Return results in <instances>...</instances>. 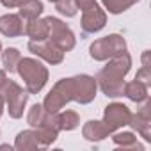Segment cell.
Masks as SVG:
<instances>
[{
	"label": "cell",
	"instance_id": "cell-1",
	"mask_svg": "<svg viewBox=\"0 0 151 151\" xmlns=\"http://www.w3.org/2000/svg\"><path fill=\"white\" fill-rule=\"evenodd\" d=\"M105 62L107 64L100 69L96 77V84L107 98H119L123 96L124 78L132 69V55L126 50L110 57Z\"/></svg>",
	"mask_w": 151,
	"mask_h": 151
},
{
	"label": "cell",
	"instance_id": "cell-2",
	"mask_svg": "<svg viewBox=\"0 0 151 151\" xmlns=\"http://www.w3.org/2000/svg\"><path fill=\"white\" fill-rule=\"evenodd\" d=\"M16 73L22 77L29 94L41 93L48 82V75H50L48 68L34 57H22L18 66H16Z\"/></svg>",
	"mask_w": 151,
	"mask_h": 151
},
{
	"label": "cell",
	"instance_id": "cell-3",
	"mask_svg": "<svg viewBox=\"0 0 151 151\" xmlns=\"http://www.w3.org/2000/svg\"><path fill=\"white\" fill-rule=\"evenodd\" d=\"M0 96L4 98L6 109H7V112L13 119L23 117V112H25V107H27V101H29V96H30L27 89L18 86L14 80L7 78L6 86L0 91Z\"/></svg>",
	"mask_w": 151,
	"mask_h": 151
},
{
	"label": "cell",
	"instance_id": "cell-4",
	"mask_svg": "<svg viewBox=\"0 0 151 151\" xmlns=\"http://www.w3.org/2000/svg\"><path fill=\"white\" fill-rule=\"evenodd\" d=\"M121 52H126V41L119 34H109L105 37H100L94 43H91V46H89L91 59H94L98 62H105Z\"/></svg>",
	"mask_w": 151,
	"mask_h": 151
},
{
	"label": "cell",
	"instance_id": "cell-5",
	"mask_svg": "<svg viewBox=\"0 0 151 151\" xmlns=\"http://www.w3.org/2000/svg\"><path fill=\"white\" fill-rule=\"evenodd\" d=\"M73 98H75L73 77L71 78H60L59 82H55L52 91L46 94V98L43 101V107H45L46 112H59L69 101H73Z\"/></svg>",
	"mask_w": 151,
	"mask_h": 151
},
{
	"label": "cell",
	"instance_id": "cell-6",
	"mask_svg": "<svg viewBox=\"0 0 151 151\" xmlns=\"http://www.w3.org/2000/svg\"><path fill=\"white\" fill-rule=\"evenodd\" d=\"M46 23H48V41H52L55 46H59L64 53L66 52H71L77 45V37H75L73 30L59 18L55 16H46L45 18Z\"/></svg>",
	"mask_w": 151,
	"mask_h": 151
},
{
	"label": "cell",
	"instance_id": "cell-7",
	"mask_svg": "<svg viewBox=\"0 0 151 151\" xmlns=\"http://www.w3.org/2000/svg\"><path fill=\"white\" fill-rule=\"evenodd\" d=\"M130 117H132V110L124 105V103H119V101H114V103H109L103 110V123L107 124V128L114 133L117 132L119 128L123 126H128L130 123Z\"/></svg>",
	"mask_w": 151,
	"mask_h": 151
},
{
	"label": "cell",
	"instance_id": "cell-8",
	"mask_svg": "<svg viewBox=\"0 0 151 151\" xmlns=\"http://www.w3.org/2000/svg\"><path fill=\"white\" fill-rule=\"evenodd\" d=\"M73 87H75V98L73 101H77L80 105H89L91 101H94L96 93H98V84L96 78L91 75H77L73 77Z\"/></svg>",
	"mask_w": 151,
	"mask_h": 151
},
{
	"label": "cell",
	"instance_id": "cell-9",
	"mask_svg": "<svg viewBox=\"0 0 151 151\" xmlns=\"http://www.w3.org/2000/svg\"><path fill=\"white\" fill-rule=\"evenodd\" d=\"M27 48H29V52L32 55L43 59L45 62H48L52 66H57V64H60L64 60V52L59 46H55L52 41H48V39H43V41H29Z\"/></svg>",
	"mask_w": 151,
	"mask_h": 151
},
{
	"label": "cell",
	"instance_id": "cell-10",
	"mask_svg": "<svg viewBox=\"0 0 151 151\" xmlns=\"http://www.w3.org/2000/svg\"><path fill=\"white\" fill-rule=\"evenodd\" d=\"M105 25H107V13H105V9L100 7L98 2L94 6H91V7H87V9L82 11L80 27H82V30L86 34H96Z\"/></svg>",
	"mask_w": 151,
	"mask_h": 151
},
{
	"label": "cell",
	"instance_id": "cell-11",
	"mask_svg": "<svg viewBox=\"0 0 151 151\" xmlns=\"http://www.w3.org/2000/svg\"><path fill=\"white\" fill-rule=\"evenodd\" d=\"M128 126H132L146 142H151V100L149 98L135 114H132Z\"/></svg>",
	"mask_w": 151,
	"mask_h": 151
},
{
	"label": "cell",
	"instance_id": "cell-12",
	"mask_svg": "<svg viewBox=\"0 0 151 151\" xmlns=\"http://www.w3.org/2000/svg\"><path fill=\"white\" fill-rule=\"evenodd\" d=\"M0 34L6 37H20L25 34V20L20 14H4L0 16Z\"/></svg>",
	"mask_w": 151,
	"mask_h": 151
},
{
	"label": "cell",
	"instance_id": "cell-13",
	"mask_svg": "<svg viewBox=\"0 0 151 151\" xmlns=\"http://www.w3.org/2000/svg\"><path fill=\"white\" fill-rule=\"evenodd\" d=\"M82 135L89 142H100V140H105L109 135H112V132L107 128V124L103 121L91 119L82 126Z\"/></svg>",
	"mask_w": 151,
	"mask_h": 151
},
{
	"label": "cell",
	"instance_id": "cell-14",
	"mask_svg": "<svg viewBox=\"0 0 151 151\" xmlns=\"http://www.w3.org/2000/svg\"><path fill=\"white\" fill-rule=\"evenodd\" d=\"M147 91H149L147 86H144L142 82H139V80L133 78L132 82H124L123 96H126V98H128L130 101H133V103H144V101L149 98Z\"/></svg>",
	"mask_w": 151,
	"mask_h": 151
},
{
	"label": "cell",
	"instance_id": "cell-15",
	"mask_svg": "<svg viewBox=\"0 0 151 151\" xmlns=\"http://www.w3.org/2000/svg\"><path fill=\"white\" fill-rule=\"evenodd\" d=\"M25 36L30 37V41H43L48 37V23L45 18H34L25 22Z\"/></svg>",
	"mask_w": 151,
	"mask_h": 151
},
{
	"label": "cell",
	"instance_id": "cell-16",
	"mask_svg": "<svg viewBox=\"0 0 151 151\" xmlns=\"http://www.w3.org/2000/svg\"><path fill=\"white\" fill-rule=\"evenodd\" d=\"M112 142L117 147H123V149H139V151H144V146L137 140V137H135L133 132H117V133L114 132Z\"/></svg>",
	"mask_w": 151,
	"mask_h": 151
},
{
	"label": "cell",
	"instance_id": "cell-17",
	"mask_svg": "<svg viewBox=\"0 0 151 151\" xmlns=\"http://www.w3.org/2000/svg\"><path fill=\"white\" fill-rule=\"evenodd\" d=\"M16 151H32V149H39V144L36 140L34 130H22L16 139H14V146Z\"/></svg>",
	"mask_w": 151,
	"mask_h": 151
},
{
	"label": "cell",
	"instance_id": "cell-18",
	"mask_svg": "<svg viewBox=\"0 0 151 151\" xmlns=\"http://www.w3.org/2000/svg\"><path fill=\"white\" fill-rule=\"evenodd\" d=\"M45 7H43V2L41 0H25V2L18 7V14L22 20H34V18H39L43 14Z\"/></svg>",
	"mask_w": 151,
	"mask_h": 151
},
{
	"label": "cell",
	"instance_id": "cell-19",
	"mask_svg": "<svg viewBox=\"0 0 151 151\" xmlns=\"http://www.w3.org/2000/svg\"><path fill=\"white\" fill-rule=\"evenodd\" d=\"M59 124L60 132H71L80 124V116L75 110H59Z\"/></svg>",
	"mask_w": 151,
	"mask_h": 151
},
{
	"label": "cell",
	"instance_id": "cell-20",
	"mask_svg": "<svg viewBox=\"0 0 151 151\" xmlns=\"http://www.w3.org/2000/svg\"><path fill=\"white\" fill-rule=\"evenodd\" d=\"M139 0H101L105 13L110 14H121L124 11H128L132 6H135Z\"/></svg>",
	"mask_w": 151,
	"mask_h": 151
},
{
	"label": "cell",
	"instance_id": "cell-21",
	"mask_svg": "<svg viewBox=\"0 0 151 151\" xmlns=\"http://www.w3.org/2000/svg\"><path fill=\"white\" fill-rule=\"evenodd\" d=\"M0 55H2V66L6 71H9V73L16 71V66L22 59V53L18 48H6L0 52Z\"/></svg>",
	"mask_w": 151,
	"mask_h": 151
},
{
	"label": "cell",
	"instance_id": "cell-22",
	"mask_svg": "<svg viewBox=\"0 0 151 151\" xmlns=\"http://www.w3.org/2000/svg\"><path fill=\"white\" fill-rule=\"evenodd\" d=\"M45 116H46V110H45L43 103H36V105H32V107L29 109V114H27V123H29V126H30V128L39 126V124L43 123Z\"/></svg>",
	"mask_w": 151,
	"mask_h": 151
},
{
	"label": "cell",
	"instance_id": "cell-23",
	"mask_svg": "<svg viewBox=\"0 0 151 151\" xmlns=\"http://www.w3.org/2000/svg\"><path fill=\"white\" fill-rule=\"evenodd\" d=\"M55 9H57L59 14H62L66 18H73L78 13V7H77V4H75V0H57Z\"/></svg>",
	"mask_w": 151,
	"mask_h": 151
},
{
	"label": "cell",
	"instance_id": "cell-24",
	"mask_svg": "<svg viewBox=\"0 0 151 151\" xmlns=\"http://www.w3.org/2000/svg\"><path fill=\"white\" fill-rule=\"evenodd\" d=\"M135 80H139V82H142L144 86H147V87H151V68H140L139 71H137V75H135Z\"/></svg>",
	"mask_w": 151,
	"mask_h": 151
},
{
	"label": "cell",
	"instance_id": "cell-25",
	"mask_svg": "<svg viewBox=\"0 0 151 151\" xmlns=\"http://www.w3.org/2000/svg\"><path fill=\"white\" fill-rule=\"evenodd\" d=\"M23 2H25V0H0V4H2L4 7H7V9H14V7H20Z\"/></svg>",
	"mask_w": 151,
	"mask_h": 151
},
{
	"label": "cell",
	"instance_id": "cell-26",
	"mask_svg": "<svg viewBox=\"0 0 151 151\" xmlns=\"http://www.w3.org/2000/svg\"><path fill=\"white\" fill-rule=\"evenodd\" d=\"M75 4H77V7H78L80 11H84V9H87V7L94 6L96 0H75Z\"/></svg>",
	"mask_w": 151,
	"mask_h": 151
},
{
	"label": "cell",
	"instance_id": "cell-27",
	"mask_svg": "<svg viewBox=\"0 0 151 151\" xmlns=\"http://www.w3.org/2000/svg\"><path fill=\"white\" fill-rule=\"evenodd\" d=\"M149 55H151V52H149V50H144V52H142V55H140V62H142V66H144V68H151Z\"/></svg>",
	"mask_w": 151,
	"mask_h": 151
},
{
	"label": "cell",
	"instance_id": "cell-28",
	"mask_svg": "<svg viewBox=\"0 0 151 151\" xmlns=\"http://www.w3.org/2000/svg\"><path fill=\"white\" fill-rule=\"evenodd\" d=\"M7 71L6 69H0V91H2V87L6 86V82H7Z\"/></svg>",
	"mask_w": 151,
	"mask_h": 151
},
{
	"label": "cell",
	"instance_id": "cell-29",
	"mask_svg": "<svg viewBox=\"0 0 151 151\" xmlns=\"http://www.w3.org/2000/svg\"><path fill=\"white\" fill-rule=\"evenodd\" d=\"M4 109H6V101H4L2 96H0V117H2V114H4Z\"/></svg>",
	"mask_w": 151,
	"mask_h": 151
},
{
	"label": "cell",
	"instance_id": "cell-30",
	"mask_svg": "<svg viewBox=\"0 0 151 151\" xmlns=\"http://www.w3.org/2000/svg\"><path fill=\"white\" fill-rule=\"evenodd\" d=\"M0 52H2V41H0Z\"/></svg>",
	"mask_w": 151,
	"mask_h": 151
},
{
	"label": "cell",
	"instance_id": "cell-31",
	"mask_svg": "<svg viewBox=\"0 0 151 151\" xmlns=\"http://www.w3.org/2000/svg\"><path fill=\"white\" fill-rule=\"evenodd\" d=\"M48 2H53V4H55V2H57V0H48Z\"/></svg>",
	"mask_w": 151,
	"mask_h": 151
}]
</instances>
